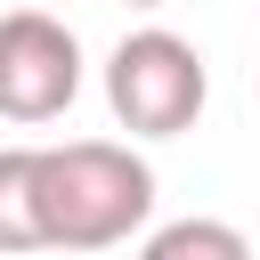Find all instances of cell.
<instances>
[{
  "label": "cell",
  "mask_w": 260,
  "mask_h": 260,
  "mask_svg": "<svg viewBox=\"0 0 260 260\" xmlns=\"http://www.w3.org/2000/svg\"><path fill=\"white\" fill-rule=\"evenodd\" d=\"M32 187H41V236H49V252H114V244H130L154 219V171H146V154L114 146V138L41 146Z\"/></svg>",
  "instance_id": "1"
},
{
  "label": "cell",
  "mask_w": 260,
  "mask_h": 260,
  "mask_svg": "<svg viewBox=\"0 0 260 260\" xmlns=\"http://www.w3.org/2000/svg\"><path fill=\"white\" fill-rule=\"evenodd\" d=\"M106 106L130 138H179L195 130V114L211 106V65L187 32L171 24H138L114 41L106 57Z\"/></svg>",
  "instance_id": "2"
},
{
  "label": "cell",
  "mask_w": 260,
  "mask_h": 260,
  "mask_svg": "<svg viewBox=\"0 0 260 260\" xmlns=\"http://www.w3.org/2000/svg\"><path fill=\"white\" fill-rule=\"evenodd\" d=\"M81 98V41L49 8H8L0 16V122H57Z\"/></svg>",
  "instance_id": "3"
},
{
  "label": "cell",
  "mask_w": 260,
  "mask_h": 260,
  "mask_svg": "<svg viewBox=\"0 0 260 260\" xmlns=\"http://www.w3.org/2000/svg\"><path fill=\"white\" fill-rule=\"evenodd\" d=\"M32 162H41V146H0V252H49Z\"/></svg>",
  "instance_id": "4"
},
{
  "label": "cell",
  "mask_w": 260,
  "mask_h": 260,
  "mask_svg": "<svg viewBox=\"0 0 260 260\" xmlns=\"http://www.w3.org/2000/svg\"><path fill=\"white\" fill-rule=\"evenodd\" d=\"M138 260H252V236H244L236 219L195 211V219H162V228L138 244Z\"/></svg>",
  "instance_id": "5"
},
{
  "label": "cell",
  "mask_w": 260,
  "mask_h": 260,
  "mask_svg": "<svg viewBox=\"0 0 260 260\" xmlns=\"http://www.w3.org/2000/svg\"><path fill=\"white\" fill-rule=\"evenodd\" d=\"M122 8H162V0H122Z\"/></svg>",
  "instance_id": "6"
}]
</instances>
